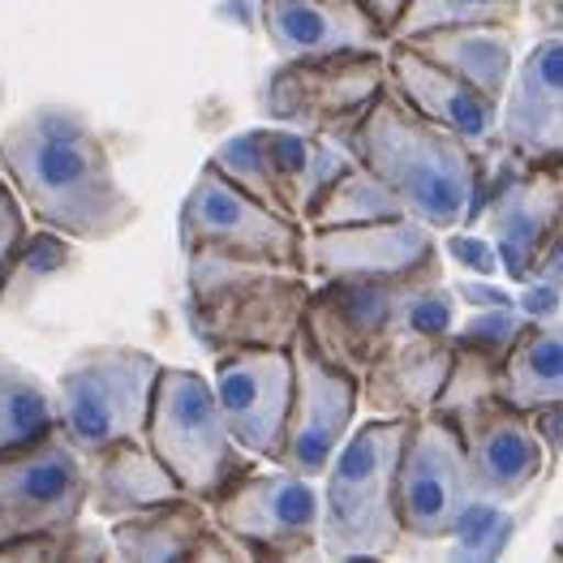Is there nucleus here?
Masks as SVG:
<instances>
[{
  "mask_svg": "<svg viewBox=\"0 0 563 563\" xmlns=\"http://www.w3.org/2000/svg\"><path fill=\"white\" fill-rule=\"evenodd\" d=\"M344 146L396 189L409 216H418L434 233L470 229L490 155L422 117L391 82Z\"/></svg>",
  "mask_w": 563,
  "mask_h": 563,
  "instance_id": "2",
  "label": "nucleus"
},
{
  "mask_svg": "<svg viewBox=\"0 0 563 563\" xmlns=\"http://www.w3.org/2000/svg\"><path fill=\"white\" fill-rule=\"evenodd\" d=\"M310 297V272L224 254H186V323L211 357L233 349H292Z\"/></svg>",
  "mask_w": 563,
  "mask_h": 563,
  "instance_id": "3",
  "label": "nucleus"
},
{
  "mask_svg": "<svg viewBox=\"0 0 563 563\" xmlns=\"http://www.w3.org/2000/svg\"><path fill=\"white\" fill-rule=\"evenodd\" d=\"M211 517L245 560L323 555V486L284 465L241 473L211 499Z\"/></svg>",
  "mask_w": 563,
  "mask_h": 563,
  "instance_id": "11",
  "label": "nucleus"
},
{
  "mask_svg": "<svg viewBox=\"0 0 563 563\" xmlns=\"http://www.w3.org/2000/svg\"><path fill=\"white\" fill-rule=\"evenodd\" d=\"M0 560H117V547H112V533L74 520L65 529L0 547Z\"/></svg>",
  "mask_w": 563,
  "mask_h": 563,
  "instance_id": "32",
  "label": "nucleus"
},
{
  "mask_svg": "<svg viewBox=\"0 0 563 563\" xmlns=\"http://www.w3.org/2000/svg\"><path fill=\"white\" fill-rule=\"evenodd\" d=\"M292 413H288V439H284L280 465L323 482L331 456L344 448L362 413V378L344 366L328 362L306 335L292 344Z\"/></svg>",
  "mask_w": 563,
  "mask_h": 563,
  "instance_id": "15",
  "label": "nucleus"
},
{
  "mask_svg": "<svg viewBox=\"0 0 563 563\" xmlns=\"http://www.w3.org/2000/svg\"><path fill=\"white\" fill-rule=\"evenodd\" d=\"M563 224V159H525L499 146L486 164V181L473 202L470 229L499 250L508 284L529 280V267L547 236Z\"/></svg>",
  "mask_w": 563,
  "mask_h": 563,
  "instance_id": "12",
  "label": "nucleus"
},
{
  "mask_svg": "<svg viewBox=\"0 0 563 563\" xmlns=\"http://www.w3.org/2000/svg\"><path fill=\"white\" fill-rule=\"evenodd\" d=\"M525 9L542 26V35H563V0H525Z\"/></svg>",
  "mask_w": 563,
  "mask_h": 563,
  "instance_id": "41",
  "label": "nucleus"
},
{
  "mask_svg": "<svg viewBox=\"0 0 563 563\" xmlns=\"http://www.w3.org/2000/svg\"><path fill=\"white\" fill-rule=\"evenodd\" d=\"M551 551H555V555L563 560V517L555 520V529H551Z\"/></svg>",
  "mask_w": 563,
  "mask_h": 563,
  "instance_id": "43",
  "label": "nucleus"
},
{
  "mask_svg": "<svg viewBox=\"0 0 563 563\" xmlns=\"http://www.w3.org/2000/svg\"><path fill=\"white\" fill-rule=\"evenodd\" d=\"M452 375L448 335H396L362 375V409L375 418L434 413Z\"/></svg>",
  "mask_w": 563,
  "mask_h": 563,
  "instance_id": "23",
  "label": "nucleus"
},
{
  "mask_svg": "<svg viewBox=\"0 0 563 563\" xmlns=\"http://www.w3.org/2000/svg\"><path fill=\"white\" fill-rule=\"evenodd\" d=\"M499 396L525 413L563 400V319H525L508 349Z\"/></svg>",
  "mask_w": 563,
  "mask_h": 563,
  "instance_id": "26",
  "label": "nucleus"
},
{
  "mask_svg": "<svg viewBox=\"0 0 563 563\" xmlns=\"http://www.w3.org/2000/svg\"><path fill=\"white\" fill-rule=\"evenodd\" d=\"M216 396L224 409V422L233 439L258 461L280 465L288 413H292V387L297 366L292 349H233L216 357Z\"/></svg>",
  "mask_w": 563,
  "mask_h": 563,
  "instance_id": "16",
  "label": "nucleus"
},
{
  "mask_svg": "<svg viewBox=\"0 0 563 563\" xmlns=\"http://www.w3.org/2000/svg\"><path fill=\"white\" fill-rule=\"evenodd\" d=\"M529 280H547L563 288V224L547 236V245L538 250V258H533V267H529Z\"/></svg>",
  "mask_w": 563,
  "mask_h": 563,
  "instance_id": "39",
  "label": "nucleus"
},
{
  "mask_svg": "<svg viewBox=\"0 0 563 563\" xmlns=\"http://www.w3.org/2000/svg\"><path fill=\"white\" fill-rule=\"evenodd\" d=\"M473 499H477V482L461 430L439 413L413 418L396 470V508L409 547L448 542Z\"/></svg>",
  "mask_w": 563,
  "mask_h": 563,
  "instance_id": "13",
  "label": "nucleus"
},
{
  "mask_svg": "<svg viewBox=\"0 0 563 563\" xmlns=\"http://www.w3.org/2000/svg\"><path fill=\"white\" fill-rule=\"evenodd\" d=\"M452 288H456L461 306H470V310H490V306H517V297H512L508 288L490 284V276H461V280H452Z\"/></svg>",
  "mask_w": 563,
  "mask_h": 563,
  "instance_id": "38",
  "label": "nucleus"
},
{
  "mask_svg": "<svg viewBox=\"0 0 563 563\" xmlns=\"http://www.w3.org/2000/svg\"><path fill=\"white\" fill-rule=\"evenodd\" d=\"M517 538V517L504 499L477 495L448 538V560H499Z\"/></svg>",
  "mask_w": 563,
  "mask_h": 563,
  "instance_id": "31",
  "label": "nucleus"
},
{
  "mask_svg": "<svg viewBox=\"0 0 563 563\" xmlns=\"http://www.w3.org/2000/svg\"><path fill=\"white\" fill-rule=\"evenodd\" d=\"M146 443L173 470L181 490L202 504H211L224 486H233L241 473L258 465V456H250L224 422L216 383L186 366L159 371Z\"/></svg>",
  "mask_w": 563,
  "mask_h": 563,
  "instance_id": "5",
  "label": "nucleus"
},
{
  "mask_svg": "<svg viewBox=\"0 0 563 563\" xmlns=\"http://www.w3.org/2000/svg\"><path fill=\"white\" fill-rule=\"evenodd\" d=\"M52 430H60L56 387L0 353V456L40 443Z\"/></svg>",
  "mask_w": 563,
  "mask_h": 563,
  "instance_id": "27",
  "label": "nucleus"
},
{
  "mask_svg": "<svg viewBox=\"0 0 563 563\" xmlns=\"http://www.w3.org/2000/svg\"><path fill=\"white\" fill-rule=\"evenodd\" d=\"M0 173L35 224L78 241H112L139 220L103 134L69 103H40L18 117L0 134Z\"/></svg>",
  "mask_w": 563,
  "mask_h": 563,
  "instance_id": "1",
  "label": "nucleus"
},
{
  "mask_svg": "<svg viewBox=\"0 0 563 563\" xmlns=\"http://www.w3.org/2000/svg\"><path fill=\"white\" fill-rule=\"evenodd\" d=\"M258 26L280 60L378 52L391 44L387 26L362 0H258Z\"/></svg>",
  "mask_w": 563,
  "mask_h": 563,
  "instance_id": "20",
  "label": "nucleus"
},
{
  "mask_svg": "<svg viewBox=\"0 0 563 563\" xmlns=\"http://www.w3.org/2000/svg\"><path fill=\"white\" fill-rule=\"evenodd\" d=\"M499 139L525 159H563V35H542L525 52L504 95Z\"/></svg>",
  "mask_w": 563,
  "mask_h": 563,
  "instance_id": "22",
  "label": "nucleus"
},
{
  "mask_svg": "<svg viewBox=\"0 0 563 563\" xmlns=\"http://www.w3.org/2000/svg\"><path fill=\"white\" fill-rule=\"evenodd\" d=\"M387 74H391V87L405 95L422 117H430L434 125H443L452 134H461L482 155H495L504 146V139H499L504 103L490 99L486 91H477L461 74L434 65L430 56H422L418 47L400 44V40L387 44Z\"/></svg>",
  "mask_w": 563,
  "mask_h": 563,
  "instance_id": "19",
  "label": "nucleus"
},
{
  "mask_svg": "<svg viewBox=\"0 0 563 563\" xmlns=\"http://www.w3.org/2000/svg\"><path fill=\"white\" fill-rule=\"evenodd\" d=\"M0 99H4V87H0Z\"/></svg>",
  "mask_w": 563,
  "mask_h": 563,
  "instance_id": "44",
  "label": "nucleus"
},
{
  "mask_svg": "<svg viewBox=\"0 0 563 563\" xmlns=\"http://www.w3.org/2000/svg\"><path fill=\"white\" fill-rule=\"evenodd\" d=\"M512 31L517 26H499V22L443 26V31H426L413 40H400V44L418 47L434 65L461 74L477 91H486L490 99L504 103V95L512 87V74H517V35Z\"/></svg>",
  "mask_w": 563,
  "mask_h": 563,
  "instance_id": "25",
  "label": "nucleus"
},
{
  "mask_svg": "<svg viewBox=\"0 0 563 563\" xmlns=\"http://www.w3.org/2000/svg\"><path fill=\"white\" fill-rule=\"evenodd\" d=\"M207 164H216L229 181L267 202L276 216L310 229V216L331 181L357 164V155L335 139H319L292 125H254L220 142Z\"/></svg>",
  "mask_w": 563,
  "mask_h": 563,
  "instance_id": "6",
  "label": "nucleus"
},
{
  "mask_svg": "<svg viewBox=\"0 0 563 563\" xmlns=\"http://www.w3.org/2000/svg\"><path fill=\"white\" fill-rule=\"evenodd\" d=\"M486 22L517 26L520 0H409L391 26V40H413L443 26H486Z\"/></svg>",
  "mask_w": 563,
  "mask_h": 563,
  "instance_id": "30",
  "label": "nucleus"
},
{
  "mask_svg": "<svg viewBox=\"0 0 563 563\" xmlns=\"http://www.w3.org/2000/svg\"><path fill=\"white\" fill-rule=\"evenodd\" d=\"M396 216H409L400 194L357 159L319 198L310 229H349V224H375V220H396Z\"/></svg>",
  "mask_w": 563,
  "mask_h": 563,
  "instance_id": "29",
  "label": "nucleus"
},
{
  "mask_svg": "<svg viewBox=\"0 0 563 563\" xmlns=\"http://www.w3.org/2000/svg\"><path fill=\"white\" fill-rule=\"evenodd\" d=\"M430 280L443 276V254L400 276H366V280H314L306 306L301 335L335 366L362 378L378 353L405 335V301Z\"/></svg>",
  "mask_w": 563,
  "mask_h": 563,
  "instance_id": "9",
  "label": "nucleus"
},
{
  "mask_svg": "<svg viewBox=\"0 0 563 563\" xmlns=\"http://www.w3.org/2000/svg\"><path fill=\"white\" fill-rule=\"evenodd\" d=\"M31 211L22 207V198H18V189L9 186V177L0 173V280H4V272H9V258L18 254V245H22V236L31 233Z\"/></svg>",
  "mask_w": 563,
  "mask_h": 563,
  "instance_id": "36",
  "label": "nucleus"
},
{
  "mask_svg": "<svg viewBox=\"0 0 563 563\" xmlns=\"http://www.w3.org/2000/svg\"><path fill=\"white\" fill-rule=\"evenodd\" d=\"M159 371L164 362L134 344H99L69 357L56 378L65 434L87 456L121 439H146Z\"/></svg>",
  "mask_w": 563,
  "mask_h": 563,
  "instance_id": "7",
  "label": "nucleus"
},
{
  "mask_svg": "<svg viewBox=\"0 0 563 563\" xmlns=\"http://www.w3.org/2000/svg\"><path fill=\"white\" fill-rule=\"evenodd\" d=\"M448 422L456 426L461 439H465L477 495L517 504L520 495H529L547 477V470L555 465L551 448L542 443V434L533 426V413L508 405L504 396H486L470 409L452 413Z\"/></svg>",
  "mask_w": 563,
  "mask_h": 563,
  "instance_id": "17",
  "label": "nucleus"
},
{
  "mask_svg": "<svg viewBox=\"0 0 563 563\" xmlns=\"http://www.w3.org/2000/svg\"><path fill=\"white\" fill-rule=\"evenodd\" d=\"M78 267V236L56 233V229H31L22 236L18 254L9 258V272L0 280V314H18L26 310L52 280H60L65 272Z\"/></svg>",
  "mask_w": 563,
  "mask_h": 563,
  "instance_id": "28",
  "label": "nucleus"
},
{
  "mask_svg": "<svg viewBox=\"0 0 563 563\" xmlns=\"http://www.w3.org/2000/svg\"><path fill=\"white\" fill-rule=\"evenodd\" d=\"M413 418H366L323 473V555L328 560H387L409 551L396 470Z\"/></svg>",
  "mask_w": 563,
  "mask_h": 563,
  "instance_id": "4",
  "label": "nucleus"
},
{
  "mask_svg": "<svg viewBox=\"0 0 563 563\" xmlns=\"http://www.w3.org/2000/svg\"><path fill=\"white\" fill-rule=\"evenodd\" d=\"M387 82V47L280 60L258 87V112L276 125L349 142Z\"/></svg>",
  "mask_w": 563,
  "mask_h": 563,
  "instance_id": "8",
  "label": "nucleus"
},
{
  "mask_svg": "<svg viewBox=\"0 0 563 563\" xmlns=\"http://www.w3.org/2000/svg\"><path fill=\"white\" fill-rule=\"evenodd\" d=\"M117 560L139 563H181V560H245L241 547L216 525L211 504L177 495L168 504L142 508L134 517L108 525Z\"/></svg>",
  "mask_w": 563,
  "mask_h": 563,
  "instance_id": "21",
  "label": "nucleus"
},
{
  "mask_svg": "<svg viewBox=\"0 0 563 563\" xmlns=\"http://www.w3.org/2000/svg\"><path fill=\"white\" fill-rule=\"evenodd\" d=\"M461 323V297L448 280H430L405 301V335H452Z\"/></svg>",
  "mask_w": 563,
  "mask_h": 563,
  "instance_id": "34",
  "label": "nucleus"
},
{
  "mask_svg": "<svg viewBox=\"0 0 563 563\" xmlns=\"http://www.w3.org/2000/svg\"><path fill=\"white\" fill-rule=\"evenodd\" d=\"M517 310L525 314V319H560V310H563V288H560V284H547V280L520 284Z\"/></svg>",
  "mask_w": 563,
  "mask_h": 563,
  "instance_id": "37",
  "label": "nucleus"
},
{
  "mask_svg": "<svg viewBox=\"0 0 563 563\" xmlns=\"http://www.w3.org/2000/svg\"><path fill=\"white\" fill-rule=\"evenodd\" d=\"M310 276L314 280H366V276H400L443 254L439 233L418 216H396L349 229H310L306 236Z\"/></svg>",
  "mask_w": 563,
  "mask_h": 563,
  "instance_id": "18",
  "label": "nucleus"
},
{
  "mask_svg": "<svg viewBox=\"0 0 563 563\" xmlns=\"http://www.w3.org/2000/svg\"><path fill=\"white\" fill-rule=\"evenodd\" d=\"M520 323H525V314H520L517 306L470 310V314H461V323H456V331H452L448 340H452V353H473V357H482V362L504 366Z\"/></svg>",
  "mask_w": 563,
  "mask_h": 563,
  "instance_id": "33",
  "label": "nucleus"
},
{
  "mask_svg": "<svg viewBox=\"0 0 563 563\" xmlns=\"http://www.w3.org/2000/svg\"><path fill=\"white\" fill-rule=\"evenodd\" d=\"M177 495H186L181 482L151 452L146 439H121L112 448H99L87 465V512L108 525L168 504Z\"/></svg>",
  "mask_w": 563,
  "mask_h": 563,
  "instance_id": "24",
  "label": "nucleus"
},
{
  "mask_svg": "<svg viewBox=\"0 0 563 563\" xmlns=\"http://www.w3.org/2000/svg\"><path fill=\"white\" fill-rule=\"evenodd\" d=\"M306 236L310 229L276 216L267 202L229 181L216 164H202L177 211V241L186 254H224L310 272Z\"/></svg>",
  "mask_w": 563,
  "mask_h": 563,
  "instance_id": "10",
  "label": "nucleus"
},
{
  "mask_svg": "<svg viewBox=\"0 0 563 563\" xmlns=\"http://www.w3.org/2000/svg\"><path fill=\"white\" fill-rule=\"evenodd\" d=\"M91 456L60 430L0 456V547L65 529L87 512Z\"/></svg>",
  "mask_w": 563,
  "mask_h": 563,
  "instance_id": "14",
  "label": "nucleus"
},
{
  "mask_svg": "<svg viewBox=\"0 0 563 563\" xmlns=\"http://www.w3.org/2000/svg\"><path fill=\"white\" fill-rule=\"evenodd\" d=\"M533 426H538L542 443L551 448V456L560 461V456H563V400H555V405H542V409H533Z\"/></svg>",
  "mask_w": 563,
  "mask_h": 563,
  "instance_id": "40",
  "label": "nucleus"
},
{
  "mask_svg": "<svg viewBox=\"0 0 563 563\" xmlns=\"http://www.w3.org/2000/svg\"><path fill=\"white\" fill-rule=\"evenodd\" d=\"M443 254L452 263H461L470 276H495V272H504L495 241L486 233H477V229H452V233H443Z\"/></svg>",
  "mask_w": 563,
  "mask_h": 563,
  "instance_id": "35",
  "label": "nucleus"
},
{
  "mask_svg": "<svg viewBox=\"0 0 563 563\" xmlns=\"http://www.w3.org/2000/svg\"><path fill=\"white\" fill-rule=\"evenodd\" d=\"M362 4L375 13L378 22L387 26V35H391V26H396V18L405 13V4H409V0H362Z\"/></svg>",
  "mask_w": 563,
  "mask_h": 563,
  "instance_id": "42",
  "label": "nucleus"
}]
</instances>
